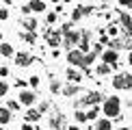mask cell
I'll return each mask as SVG.
<instances>
[{"mask_svg":"<svg viewBox=\"0 0 132 130\" xmlns=\"http://www.w3.org/2000/svg\"><path fill=\"white\" fill-rule=\"evenodd\" d=\"M102 102H104V95L100 91H89L78 100V106H100Z\"/></svg>","mask_w":132,"mask_h":130,"instance_id":"cell-3","label":"cell"},{"mask_svg":"<svg viewBox=\"0 0 132 130\" xmlns=\"http://www.w3.org/2000/svg\"><path fill=\"white\" fill-rule=\"evenodd\" d=\"M108 37H113V39H115V37H119V24H108Z\"/></svg>","mask_w":132,"mask_h":130,"instance_id":"cell-28","label":"cell"},{"mask_svg":"<svg viewBox=\"0 0 132 130\" xmlns=\"http://www.w3.org/2000/svg\"><path fill=\"white\" fill-rule=\"evenodd\" d=\"M26 85L28 83H24V80H15V87H18V89H26Z\"/></svg>","mask_w":132,"mask_h":130,"instance_id":"cell-39","label":"cell"},{"mask_svg":"<svg viewBox=\"0 0 132 130\" xmlns=\"http://www.w3.org/2000/svg\"><path fill=\"white\" fill-rule=\"evenodd\" d=\"M65 78H67V83H74V85H80V83H82L80 69H78V67H71V65L65 69Z\"/></svg>","mask_w":132,"mask_h":130,"instance_id":"cell-10","label":"cell"},{"mask_svg":"<svg viewBox=\"0 0 132 130\" xmlns=\"http://www.w3.org/2000/svg\"><path fill=\"white\" fill-rule=\"evenodd\" d=\"M46 41H48V46L52 48H59V46H63V35H61V30H54V28H48L46 30Z\"/></svg>","mask_w":132,"mask_h":130,"instance_id":"cell-5","label":"cell"},{"mask_svg":"<svg viewBox=\"0 0 132 130\" xmlns=\"http://www.w3.org/2000/svg\"><path fill=\"white\" fill-rule=\"evenodd\" d=\"M56 20H59V13H56V11H50V13L46 15V22H48V24H56Z\"/></svg>","mask_w":132,"mask_h":130,"instance_id":"cell-32","label":"cell"},{"mask_svg":"<svg viewBox=\"0 0 132 130\" xmlns=\"http://www.w3.org/2000/svg\"><path fill=\"white\" fill-rule=\"evenodd\" d=\"M0 130H4V126H0Z\"/></svg>","mask_w":132,"mask_h":130,"instance_id":"cell-47","label":"cell"},{"mask_svg":"<svg viewBox=\"0 0 132 130\" xmlns=\"http://www.w3.org/2000/svg\"><path fill=\"white\" fill-rule=\"evenodd\" d=\"M80 91V85H74V83H67L63 87V91H61V95H65V98H74L76 93Z\"/></svg>","mask_w":132,"mask_h":130,"instance_id":"cell-14","label":"cell"},{"mask_svg":"<svg viewBox=\"0 0 132 130\" xmlns=\"http://www.w3.org/2000/svg\"><path fill=\"white\" fill-rule=\"evenodd\" d=\"M0 43H2V32H0Z\"/></svg>","mask_w":132,"mask_h":130,"instance_id":"cell-46","label":"cell"},{"mask_svg":"<svg viewBox=\"0 0 132 130\" xmlns=\"http://www.w3.org/2000/svg\"><path fill=\"white\" fill-rule=\"evenodd\" d=\"M20 130H37V126H35V124H28V121H24Z\"/></svg>","mask_w":132,"mask_h":130,"instance_id":"cell-34","label":"cell"},{"mask_svg":"<svg viewBox=\"0 0 132 130\" xmlns=\"http://www.w3.org/2000/svg\"><path fill=\"white\" fill-rule=\"evenodd\" d=\"M22 39L26 43H35L37 41V32H22Z\"/></svg>","mask_w":132,"mask_h":130,"instance_id":"cell-30","label":"cell"},{"mask_svg":"<svg viewBox=\"0 0 132 130\" xmlns=\"http://www.w3.org/2000/svg\"><path fill=\"white\" fill-rule=\"evenodd\" d=\"M102 115L108 117V119H115V117L121 115V100H119V95L104 98V102H102Z\"/></svg>","mask_w":132,"mask_h":130,"instance_id":"cell-1","label":"cell"},{"mask_svg":"<svg viewBox=\"0 0 132 130\" xmlns=\"http://www.w3.org/2000/svg\"><path fill=\"white\" fill-rule=\"evenodd\" d=\"M97 56H100V54H95L93 50H91V52H87V54H85V65H82V69H89L91 65L95 63V59H97Z\"/></svg>","mask_w":132,"mask_h":130,"instance_id":"cell-22","label":"cell"},{"mask_svg":"<svg viewBox=\"0 0 132 130\" xmlns=\"http://www.w3.org/2000/svg\"><path fill=\"white\" fill-rule=\"evenodd\" d=\"M65 130H80V128H78V126H67Z\"/></svg>","mask_w":132,"mask_h":130,"instance_id":"cell-41","label":"cell"},{"mask_svg":"<svg viewBox=\"0 0 132 130\" xmlns=\"http://www.w3.org/2000/svg\"><path fill=\"white\" fill-rule=\"evenodd\" d=\"M85 18V11H82V4H78V7H74L71 9V22H78Z\"/></svg>","mask_w":132,"mask_h":130,"instance_id":"cell-24","label":"cell"},{"mask_svg":"<svg viewBox=\"0 0 132 130\" xmlns=\"http://www.w3.org/2000/svg\"><path fill=\"white\" fill-rule=\"evenodd\" d=\"M117 2H119V7H126V9L132 7V0H117Z\"/></svg>","mask_w":132,"mask_h":130,"instance_id":"cell-35","label":"cell"},{"mask_svg":"<svg viewBox=\"0 0 132 130\" xmlns=\"http://www.w3.org/2000/svg\"><path fill=\"white\" fill-rule=\"evenodd\" d=\"M9 83H4V80H0V98H7V93H9Z\"/></svg>","mask_w":132,"mask_h":130,"instance_id":"cell-31","label":"cell"},{"mask_svg":"<svg viewBox=\"0 0 132 130\" xmlns=\"http://www.w3.org/2000/svg\"><path fill=\"white\" fill-rule=\"evenodd\" d=\"M113 72V65H108V63H104V61H100L95 65V76H106V74H111Z\"/></svg>","mask_w":132,"mask_h":130,"instance_id":"cell-16","label":"cell"},{"mask_svg":"<svg viewBox=\"0 0 132 130\" xmlns=\"http://www.w3.org/2000/svg\"><path fill=\"white\" fill-rule=\"evenodd\" d=\"M113 87H115L117 91H128V89H132V74H128V72L115 74V76H113Z\"/></svg>","mask_w":132,"mask_h":130,"instance_id":"cell-2","label":"cell"},{"mask_svg":"<svg viewBox=\"0 0 132 130\" xmlns=\"http://www.w3.org/2000/svg\"><path fill=\"white\" fill-rule=\"evenodd\" d=\"M39 83H41V78H39L37 74L28 76V87H30V89H37V87H39Z\"/></svg>","mask_w":132,"mask_h":130,"instance_id":"cell-26","label":"cell"},{"mask_svg":"<svg viewBox=\"0 0 132 130\" xmlns=\"http://www.w3.org/2000/svg\"><path fill=\"white\" fill-rule=\"evenodd\" d=\"M102 61L113 65V67H119V52L117 50H111V48H106V50L102 52Z\"/></svg>","mask_w":132,"mask_h":130,"instance_id":"cell-8","label":"cell"},{"mask_svg":"<svg viewBox=\"0 0 132 130\" xmlns=\"http://www.w3.org/2000/svg\"><path fill=\"white\" fill-rule=\"evenodd\" d=\"M0 56H4V59L15 56V48H13V43H7V41L0 43Z\"/></svg>","mask_w":132,"mask_h":130,"instance_id":"cell-13","label":"cell"},{"mask_svg":"<svg viewBox=\"0 0 132 130\" xmlns=\"http://www.w3.org/2000/svg\"><path fill=\"white\" fill-rule=\"evenodd\" d=\"M78 43H80V32L78 30H69L67 35H63V46L67 48V50L78 48Z\"/></svg>","mask_w":132,"mask_h":130,"instance_id":"cell-7","label":"cell"},{"mask_svg":"<svg viewBox=\"0 0 132 130\" xmlns=\"http://www.w3.org/2000/svg\"><path fill=\"white\" fill-rule=\"evenodd\" d=\"M4 20H9V9L0 7V22H4Z\"/></svg>","mask_w":132,"mask_h":130,"instance_id":"cell-33","label":"cell"},{"mask_svg":"<svg viewBox=\"0 0 132 130\" xmlns=\"http://www.w3.org/2000/svg\"><path fill=\"white\" fill-rule=\"evenodd\" d=\"M9 76V67H0V78H7Z\"/></svg>","mask_w":132,"mask_h":130,"instance_id":"cell-37","label":"cell"},{"mask_svg":"<svg viewBox=\"0 0 132 130\" xmlns=\"http://www.w3.org/2000/svg\"><path fill=\"white\" fill-rule=\"evenodd\" d=\"M93 130H113V119L100 117V119L95 121V126H93Z\"/></svg>","mask_w":132,"mask_h":130,"instance_id":"cell-15","label":"cell"},{"mask_svg":"<svg viewBox=\"0 0 132 130\" xmlns=\"http://www.w3.org/2000/svg\"><path fill=\"white\" fill-rule=\"evenodd\" d=\"M18 100H20V104H22V106H32V104L37 102V93H35V89H20Z\"/></svg>","mask_w":132,"mask_h":130,"instance_id":"cell-6","label":"cell"},{"mask_svg":"<svg viewBox=\"0 0 132 130\" xmlns=\"http://www.w3.org/2000/svg\"><path fill=\"white\" fill-rule=\"evenodd\" d=\"M50 91H52V93H61V91H63V87H61V83H59L56 78L50 80Z\"/></svg>","mask_w":132,"mask_h":130,"instance_id":"cell-27","label":"cell"},{"mask_svg":"<svg viewBox=\"0 0 132 130\" xmlns=\"http://www.w3.org/2000/svg\"><path fill=\"white\" fill-rule=\"evenodd\" d=\"M22 13H24V15H30V13H32V11H30V4H24V7H22Z\"/></svg>","mask_w":132,"mask_h":130,"instance_id":"cell-38","label":"cell"},{"mask_svg":"<svg viewBox=\"0 0 132 130\" xmlns=\"http://www.w3.org/2000/svg\"><path fill=\"white\" fill-rule=\"evenodd\" d=\"M128 63L132 65V50H130V54H128Z\"/></svg>","mask_w":132,"mask_h":130,"instance_id":"cell-42","label":"cell"},{"mask_svg":"<svg viewBox=\"0 0 132 130\" xmlns=\"http://www.w3.org/2000/svg\"><path fill=\"white\" fill-rule=\"evenodd\" d=\"M20 106H22V104H20V100H9V102H7V108H9L11 113H18V111H20Z\"/></svg>","mask_w":132,"mask_h":130,"instance_id":"cell-29","label":"cell"},{"mask_svg":"<svg viewBox=\"0 0 132 130\" xmlns=\"http://www.w3.org/2000/svg\"><path fill=\"white\" fill-rule=\"evenodd\" d=\"M50 2H54V4H59V2H63V0H50Z\"/></svg>","mask_w":132,"mask_h":130,"instance_id":"cell-43","label":"cell"},{"mask_svg":"<svg viewBox=\"0 0 132 130\" xmlns=\"http://www.w3.org/2000/svg\"><path fill=\"white\" fill-rule=\"evenodd\" d=\"M11 2H13V0H4V4H11Z\"/></svg>","mask_w":132,"mask_h":130,"instance_id":"cell-44","label":"cell"},{"mask_svg":"<svg viewBox=\"0 0 132 130\" xmlns=\"http://www.w3.org/2000/svg\"><path fill=\"white\" fill-rule=\"evenodd\" d=\"M41 115L43 113L39 111V108H32V106H28V111L24 113V121H28V124H37L41 119Z\"/></svg>","mask_w":132,"mask_h":130,"instance_id":"cell-11","label":"cell"},{"mask_svg":"<svg viewBox=\"0 0 132 130\" xmlns=\"http://www.w3.org/2000/svg\"><path fill=\"white\" fill-rule=\"evenodd\" d=\"M63 124H65L63 113H56V115H52V117H50V128H52V130H65V128H63Z\"/></svg>","mask_w":132,"mask_h":130,"instance_id":"cell-12","label":"cell"},{"mask_svg":"<svg viewBox=\"0 0 132 130\" xmlns=\"http://www.w3.org/2000/svg\"><path fill=\"white\" fill-rule=\"evenodd\" d=\"M119 130H130V128H126V126H123V128H119Z\"/></svg>","mask_w":132,"mask_h":130,"instance_id":"cell-45","label":"cell"},{"mask_svg":"<svg viewBox=\"0 0 132 130\" xmlns=\"http://www.w3.org/2000/svg\"><path fill=\"white\" fill-rule=\"evenodd\" d=\"M30 11L32 13H43V11H46V2H43V0H30Z\"/></svg>","mask_w":132,"mask_h":130,"instance_id":"cell-19","label":"cell"},{"mask_svg":"<svg viewBox=\"0 0 132 130\" xmlns=\"http://www.w3.org/2000/svg\"><path fill=\"white\" fill-rule=\"evenodd\" d=\"M18 2H22V0H18Z\"/></svg>","mask_w":132,"mask_h":130,"instance_id":"cell-49","label":"cell"},{"mask_svg":"<svg viewBox=\"0 0 132 130\" xmlns=\"http://www.w3.org/2000/svg\"><path fill=\"white\" fill-rule=\"evenodd\" d=\"M108 48H111V50H121V48H123V39H119V37H115V39H111V41H108Z\"/></svg>","mask_w":132,"mask_h":130,"instance_id":"cell-25","label":"cell"},{"mask_svg":"<svg viewBox=\"0 0 132 130\" xmlns=\"http://www.w3.org/2000/svg\"><path fill=\"white\" fill-rule=\"evenodd\" d=\"M22 26L26 28V32H35V30H37V26H39V22H37L35 18H28V20L22 22Z\"/></svg>","mask_w":132,"mask_h":130,"instance_id":"cell-21","label":"cell"},{"mask_svg":"<svg viewBox=\"0 0 132 130\" xmlns=\"http://www.w3.org/2000/svg\"><path fill=\"white\" fill-rule=\"evenodd\" d=\"M11 119H13V113H11L7 106H0V126H7Z\"/></svg>","mask_w":132,"mask_h":130,"instance_id":"cell-17","label":"cell"},{"mask_svg":"<svg viewBox=\"0 0 132 130\" xmlns=\"http://www.w3.org/2000/svg\"><path fill=\"white\" fill-rule=\"evenodd\" d=\"M32 63H35V59L28 52H15V65L18 67H30Z\"/></svg>","mask_w":132,"mask_h":130,"instance_id":"cell-9","label":"cell"},{"mask_svg":"<svg viewBox=\"0 0 132 130\" xmlns=\"http://www.w3.org/2000/svg\"><path fill=\"white\" fill-rule=\"evenodd\" d=\"M119 22H121L123 30L128 32V35H132V20H130V15L128 13H121V15H119Z\"/></svg>","mask_w":132,"mask_h":130,"instance_id":"cell-18","label":"cell"},{"mask_svg":"<svg viewBox=\"0 0 132 130\" xmlns=\"http://www.w3.org/2000/svg\"><path fill=\"white\" fill-rule=\"evenodd\" d=\"M102 115V108L100 106H89V111H87V117H89V121H97Z\"/></svg>","mask_w":132,"mask_h":130,"instance_id":"cell-20","label":"cell"},{"mask_svg":"<svg viewBox=\"0 0 132 130\" xmlns=\"http://www.w3.org/2000/svg\"><path fill=\"white\" fill-rule=\"evenodd\" d=\"M65 2H71V0H65Z\"/></svg>","mask_w":132,"mask_h":130,"instance_id":"cell-48","label":"cell"},{"mask_svg":"<svg viewBox=\"0 0 132 130\" xmlns=\"http://www.w3.org/2000/svg\"><path fill=\"white\" fill-rule=\"evenodd\" d=\"M74 119H76V124H85V121H89V117H87V111H82V108H76V111H74Z\"/></svg>","mask_w":132,"mask_h":130,"instance_id":"cell-23","label":"cell"},{"mask_svg":"<svg viewBox=\"0 0 132 130\" xmlns=\"http://www.w3.org/2000/svg\"><path fill=\"white\" fill-rule=\"evenodd\" d=\"M67 63L71 67H82V65H85V52H82L80 48L67 50Z\"/></svg>","mask_w":132,"mask_h":130,"instance_id":"cell-4","label":"cell"},{"mask_svg":"<svg viewBox=\"0 0 132 130\" xmlns=\"http://www.w3.org/2000/svg\"><path fill=\"white\" fill-rule=\"evenodd\" d=\"M48 108H50V102H41V104H39V111L41 113H46Z\"/></svg>","mask_w":132,"mask_h":130,"instance_id":"cell-36","label":"cell"},{"mask_svg":"<svg viewBox=\"0 0 132 130\" xmlns=\"http://www.w3.org/2000/svg\"><path fill=\"white\" fill-rule=\"evenodd\" d=\"M52 56H54V59H59V56H61V52H59V48H54V50H52Z\"/></svg>","mask_w":132,"mask_h":130,"instance_id":"cell-40","label":"cell"}]
</instances>
